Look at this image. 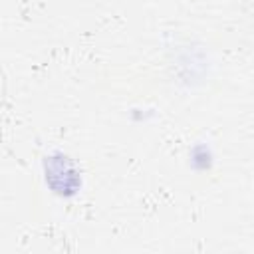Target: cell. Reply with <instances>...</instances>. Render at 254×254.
I'll return each mask as SVG.
<instances>
[{"mask_svg":"<svg viewBox=\"0 0 254 254\" xmlns=\"http://www.w3.org/2000/svg\"><path fill=\"white\" fill-rule=\"evenodd\" d=\"M44 179L58 196H73L81 187V173L77 165L64 153H52L44 159Z\"/></svg>","mask_w":254,"mask_h":254,"instance_id":"obj_1","label":"cell"}]
</instances>
